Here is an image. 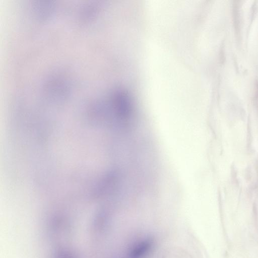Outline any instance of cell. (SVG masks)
I'll use <instances>...</instances> for the list:
<instances>
[{"label":"cell","instance_id":"cell-1","mask_svg":"<svg viewBox=\"0 0 258 258\" xmlns=\"http://www.w3.org/2000/svg\"><path fill=\"white\" fill-rule=\"evenodd\" d=\"M152 241L150 239L137 242L134 245L128 254V258H142L151 249Z\"/></svg>","mask_w":258,"mask_h":258}]
</instances>
